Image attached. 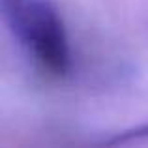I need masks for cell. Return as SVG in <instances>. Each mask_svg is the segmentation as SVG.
Listing matches in <instances>:
<instances>
[{"label":"cell","instance_id":"cell-1","mask_svg":"<svg viewBox=\"0 0 148 148\" xmlns=\"http://www.w3.org/2000/svg\"><path fill=\"white\" fill-rule=\"evenodd\" d=\"M0 4L13 36L32 47L47 71L64 77L69 69V51L56 6L51 0H0Z\"/></svg>","mask_w":148,"mask_h":148},{"label":"cell","instance_id":"cell-2","mask_svg":"<svg viewBox=\"0 0 148 148\" xmlns=\"http://www.w3.org/2000/svg\"><path fill=\"white\" fill-rule=\"evenodd\" d=\"M141 137H148V124H143L139 127H131L127 131H122V133L114 135L112 139L105 141L107 146H114V145H122V143H127L131 139H141Z\"/></svg>","mask_w":148,"mask_h":148}]
</instances>
